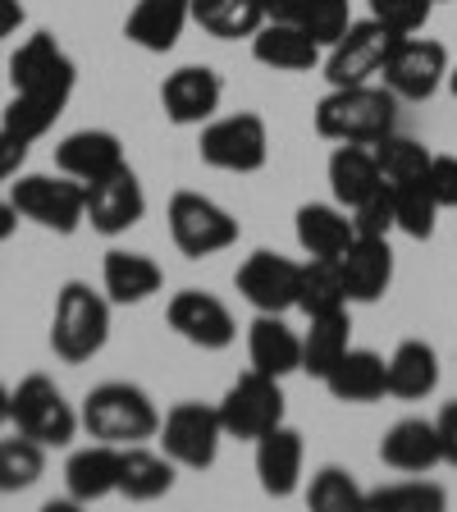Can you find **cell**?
Here are the masks:
<instances>
[{
	"label": "cell",
	"instance_id": "cell-44",
	"mask_svg": "<svg viewBox=\"0 0 457 512\" xmlns=\"http://www.w3.org/2000/svg\"><path fill=\"white\" fill-rule=\"evenodd\" d=\"M28 147H32V142L14 138L10 128H0V183H10V179H19V170H23V160H28Z\"/></svg>",
	"mask_w": 457,
	"mask_h": 512
},
{
	"label": "cell",
	"instance_id": "cell-34",
	"mask_svg": "<svg viewBox=\"0 0 457 512\" xmlns=\"http://www.w3.org/2000/svg\"><path fill=\"white\" fill-rule=\"evenodd\" d=\"M394 192V224L398 234L407 238H435V224H439V211L444 206L435 202V192H430L426 174L421 179H407V183H389Z\"/></svg>",
	"mask_w": 457,
	"mask_h": 512
},
{
	"label": "cell",
	"instance_id": "cell-4",
	"mask_svg": "<svg viewBox=\"0 0 457 512\" xmlns=\"http://www.w3.org/2000/svg\"><path fill=\"white\" fill-rule=\"evenodd\" d=\"M10 426L46 448H64L74 444L83 421H78L74 403L64 398V389L51 375H23L10 389Z\"/></svg>",
	"mask_w": 457,
	"mask_h": 512
},
{
	"label": "cell",
	"instance_id": "cell-9",
	"mask_svg": "<svg viewBox=\"0 0 457 512\" xmlns=\"http://www.w3.org/2000/svg\"><path fill=\"white\" fill-rule=\"evenodd\" d=\"M448 46L435 42V37H398V46L384 60L380 83L398 96V101H430L439 87L448 83Z\"/></svg>",
	"mask_w": 457,
	"mask_h": 512
},
{
	"label": "cell",
	"instance_id": "cell-2",
	"mask_svg": "<svg viewBox=\"0 0 457 512\" xmlns=\"http://www.w3.org/2000/svg\"><path fill=\"white\" fill-rule=\"evenodd\" d=\"M78 421L92 439H106V444H142V439H156L160 430V412L151 403V394L142 384L128 380H106L87 389L83 407H78Z\"/></svg>",
	"mask_w": 457,
	"mask_h": 512
},
{
	"label": "cell",
	"instance_id": "cell-45",
	"mask_svg": "<svg viewBox=\"0 0 457 512\" xmlns=\"http://www.w3.org/2000/svg\"><path fill=\"white\" fill-rule=\"evenodd\" d=\"M439 448H444V467H457V403H444L435 416Z\"/></svg>",
	"mask_w": 457,
	"mask_h": 512
},
{
	"label": "cell",
	"instance_id": "cell-23",
	"mask_svg": "<svg viewBox=\"0 0 457 512\" xmlns=\"http://www.w3.org/2000/svg\"><path fill=\"white\" fill-rule=\"evenodd\" d=\"M188 23H192V0H138L124 23V37L147 55H165L179 46Z\"/></svg>",
	"mask_w": 457,
	"mask_h": 512
},
{
	"label": "cell",
	"instance_id": "cell-8",
	"mask_svg": "<svg viewBox=\"0 0 457 512\" xmlns=\"http://www.w3.org/2000/svg\"><path fill=\"white\" fill-rule=\"evenodd\" d=\"M170 238L188 261L215 256L238 243V220L206 192H174L170 197Z\"/></svg>",
	"mask_w": 457,
	"mask_h": 512
},
{
	"label": "cell",
	"instance_id": "cell-11",
	"mask_svg": "<svg viewBox=\"0 0 457 512\" xmlns=\"http://www.w3.org/2000/svg\"><path fill=\"white\" fill-rule=\"evenodd\" d=\"M398 46V32H389L384 23L362 19L343 32L339 42L325 55V78L330 87H357V83H375L384 74V60Z\"/></svg>",
	"mask_w": 457,
	"mask_h": 512
},
{
	"label": "cell",
	"instance_id": "cell-50",
	"mask_svg": "<svg viewBox=\"0 0 457 512\" xmlns=\"http://www.w3.org/2000/svg\"><path fill=\"white\" fill-rule=\"evenodd\" d=\"M448 87H453V96H457V64L448 69Z\"/></svg>",
	"mask_w": 457,
	"mask_h": 512
},
{
	"label": "cell",
	"instance_id": "cell-25",
	"mask_svg": "<svg viewBox=\"0 0 457 512\" xmlns=\"http://www.w3.org/2000/svg\"><path fill=\"white\" fill-rule=\"evenodd\" d=\"M64 490L74 503H96L106 494H119V444L96 439L87 448H74L64 462Z\"/></svg>",
	"mask_w": 457,
	"mask_h": 512
},
{
	"label": "cell",
	"instance_id": "cell-26",
	"mask_svg": "<svg viewBox=\"0 0 457 512\" xmlns=\"http://www.w3.org/2000/svg\"><path fill=\"white\" fill-rule=\"evenodd\" d=\"M160 284H165V270H160L147 252H124V247H115V252H106V261H101V288H106V298L115 302V307H138V302L156 298Z\"/></svg>",
	"mask_w": 457,
	"mask_h": 512
},
{
	"label": "cell",
	"instance_id": "cell-35",
	"mask_svg": "<svg viewBox=\"0 0 457 512\" xmlns=\"http://www.w3.org/2000/svg\"><path fill=\"white\" fill-rule=\"evenodd\" d=\"M46 476V444L19 435L0 439V494H23Z\"/></svg>",
	"mask_w": 457,
	"mask_h": 512
},
{
	"label": "cell",
	"instance_id": "cell-12",
	"mask_svg": "<svg viewBox=\"0 0 457 512\" xmlns=\"http://www.w3.org/2000/svg\"><path fill=\"white\" fill-rule=\"evenodd\" d=\"M10 83L14 92H32V96H55L69 106L78 83L74 60L64 55V46L55 42L51 32H32L28 42L10 55Z\"/></svg>",
	"mask_w": 457,
	"mask_h": 512
},
{
	"label": "cell",
	"instance_id": "cell-38",
	"mask_svg": "<svg viewBox=\"0 0 457 512\" xmlns=\"http://www.w3.org/2000/svg\"><path fill=\"white\" fill-rule=\"evenodd\" d=\"M307 503L316 512H348L357 503H366V490L357 485V476L343 467H320L311 476V490H307Z\"/></svg>",
	"mask_w": 457,
	"mask_h": 512
},
{
	"label": "cell",
	"instance_id": "cell-15",
	"mask_svg": "<svg viewBox=\"0 0 457 512\" xmlns=\"http://www.w3.org/2000/svg\"><path fill=\"white\" fill-rule=\"evenodd\" d=\"M224 101V83L215 69L206 64H183L174 69L165 83H160V106H165V119L179 128H202L215 119Z\"/></svg>",
	"mask_w": 457,
	"mask_h": 512
},
{
	"label": "cell",
	"instance_id": "cell-5",
	"mask_svg": "<svg viewBox=\"0 0 457 512\" xmlns=\"http://www.w3.org/2000/svg\"><path fill=\"white\" fill-rule=\"evenodd\" d=\"M10 202L19 206L23 220L60 238L78 234L87 224V183L69 179V174H19L10 183Z\"/></svg>",
	"mask_w": 457,
	"mask_h": 512
},
{
	"label": "cell",
	"instance_id": "cell-36",
	"mask_svg": "<svg viewBox=\"0 0 457 512\" xmlns=\"http://www.w3.org/2000/svg\"><path fill=\"white\" fill-rule=\"evenodd\" d=\"M60 115H64V101H55V96L14 92L10 106H5V119H0V128H10L14 138H23V142H37V138H46V133H51Z\"/></svg>",
	"mask_w": 457,
	"mask_h": 512
},
{
	"label": "cell",
	"instance_id": "cell-27",
	"mask_svg": "<svg viewBox=\"0 0 457 512\" xmlns=\"http://www.w3.org/2000/svg\"><path fill=\"white\" fill-rule=\"evenodd\" d=\"M384 188V174H380V160H375L371 142H339L330 156V192L339 206H362L366 197Z\"/></svg>",
	"mask_w": 457,
	"mask_h": 512
},
{
	"label": "cell",
	"instance_id": "cell-19",
	"mask_svg": "<svg viewBox=\"0 0 457 512\" xmlns=\"http://www.w3.org/2000/svg\"><path fill=\"white\" fill-rule=\"evenodd\" d=\"M302 462H307L302 435L293 426H284V421L256 439V480H261V490H266L270 499H288V494L298 490Z\"/></svg>",
	"mask_w": 457,
	"mask_h": 512
},
{
	"label": "cell",
	"instance_id": "cell-37",
	"mask_svg": "<svg viewBox=\"0 0 457 512\" xmlns=\"http://www.w3.org/2000/svg\"><path fill=\"white\" fill-rule=\"evenodd\" d=\"M375 147V160H380V174L384 183H407V179H421L430 170V156L435 151L421 147L416 138H403V133H384Z\"/></svg>",
	"mask_w": 457,
	"mask_h": 512
},
{
	"label": "cell",
	"instance_id": "cell-21",
	"mask_svg": "<svg viewBox=\"0 0 457 512\" xmlns=\"http://www.w3.org/2000/svg\"><path fill=\"white\" fill-rule=\"evenodd\" d=\"M320 384L330 389L334 403H380L389 394V357H380L371 348H348Z\"/></svg>",
	"mask_w": 457,
	"mask_h": 512
},
{
	"label": "cell",
	"instance_id": "cell-10",
	"mask_svg": "<svg viewBox=\"0 0 457 512\" xmlns=\"http://www.w3.org/2000/svg\"><path fill=\"white\" fill-rule=\"evenodd\" d=\"M220 421L229 439H261L266 430H275L284 421V389H279L275 375L247 371L238 375L220 398Z\"/></svg>",
	"mask_w": 457,
	"mask_h": 512
},
{
	"label": "cell",
	"instance_id": "cell-33",
	"mask_svg": "<svg viewBox=\"0 0 457 512\" xmlns=\"http://www.w3.org/2000/svg\"><path fill=\"white\" fill-rule=\"evenodd\" d=\"M348 307V284H343L339 256H311L302 261V279H298V311L302 316H325V311H343Z\"/></svg>",
	"mask_w": 457,
	"mask_h": 512
},
{
	"label": "cell",
	"instance_id": "cell-40",
	"mask_svg": "<svg viewBox=\"0 0 457 512\" xmlns=\"http://www.w3.org/2000/svg\"><path fill=\"white\" fill-rule=\"evenodd\" d=\"M302 28L311 32V42L320 46V51H330L334 42H339L343 32L352 28V14H348V0H311L307 10H302Z\"/></svg>",
	"mask_w": 457,
	"mask_h": 512
},
{
	"label": "cell",
	"instance_id": "cell-46",
	"mask_svg": "<svg viewBox=\"0 0 457 512\" xmlns=\"http://www.w3.org/2000/svg\"><path fill=\"white\" fill-rule=\"evenodd\" d=\"M307 5L311 0H266V14L270 19H284V23H298Z\"/></svg>",
	"mask_w": 457,
	"mask_h": 512
},
{
	"label": "cell",
	"instance_id": "cell-18",
	"mask_svg": "<svg viewBox=\"0 0 457 512\" xmlns=\"http://www.w3.org/2000/svg\"><path fill=\"white\" fill-rule=\"evenodd\" d=\"M380 462L398 476H426V471L444 467V448H439V430L426 416H403L384 430L380 439Z\"/></svg>",
	"mask_w": 457,
	"mask_h": 512
},
{
	"label": "cell",
	"instance_id": "cell-48",
	"mask_svg": "<svg viewBox=\"0 0 457 512\" xmlns=\"http://www.w3.org/2000/svg\"><path fill=\"white\" fill-rule=\"evenodd\" d=\"M19 220H23V215H19V206H14L10 197H5V202H0V243H10V238H14V229H19Z\"/></svg>",
	"mask_w": 457,
	"mask_h": 512
},
{
	"label": "cell",
	"instance_id": "cell-20",
	"mask_svg": "<svg viewBox=\"0 0 457 512\" xmlns=\"http://www.w3.org/2000/svg\"><path fill=\"white\" fill-rule=\"evenodd\" d=\"M339 270L348 284V302H380L394 284V247H389V238L357 234L348 252L339 256Z\"/></svg>",
	"mask_w": 457,
	"mask_h": 512
},
{
	"label": "cell",
	"instance_id": "cell-49",
	"mask_svg": "<svg viewBox=\"0 0 457 512\" xmlns=\"http://www.w3.org/2000/svg\"><path fill=\"white\" fill-rule=\"evenodd\" d=\"M10 426V389H5V384H0V430Z\"/></svg>",
	"mask_w": 457,
	"mask_h": 512
},
{
	"label": "cell",
	"instance_id": "cell-28",
	"mask_svg": "<svg viewBox=\"0 0 457 512\" xmlns=\"http://www.w3.org/2000/svg\"><path fill=\"white\" fill-rule=\"evenodd\" d=\"M439 389V352L426 339H403L389 352V394L403 403H421Z\"/></svg>",
	"mask_w": 457,
	"mask_h": 512
},
{
	"label": "cell",
	"instance_id": "cell-24",
	"mask_svg": "<svg viewBox=\"0 0 457 512\" xmlns=\"http://www.w3.org/2000/svg\"><path fill=\"white\" fill-rule=\"evenodd\" d=\"M252 55L256 64L279 69V74H307L320 64V46L311 42V32L302 23H284V19H266L252 32Z\"/></svg>",
	"mask_w": 457,
	"mask_h": 512
},
{
	"label": "cell",
	"instance_id": "cell-43",
	"mask_svg": "<svg viewBox=\"0 0 457 512\" xmlns=\"http://www.w3.org/2000/svg\"><path fill=\"white\" fill-rule=\"evenodd\" d=\"M426 183L444 211H457V156L435 151V156H430V170H426Z\"/></svg>",
	"mask_w": 457,
	"mask_h": 512
},
{
	"label": "cell",
	"instance_id": "cell-30",
	"mask_svg": "<svg viewBox=\"0 0 457 512\" xmlns=\"http://www.w3.org/2000/svg\"><path fill=\"white\" fill-rule=\"evenodd\" d=\"M174 458L156 453V448H142V444H124L119 448V494L124 499H138L151 503L160 494L174 490Z\"/></svg>",
	"mask_w": 457,
	"mask_h": 512
},
{
	"label": "cell",
	"instance_id": "cell-32",
	"mask_svg": "<svg viewBox=\"0 0 457 512\" xmlns=\"http://www.w3.org/2000/svg\"><path fill=\"white\" fill-rule=\"evenodd\" d=\"M266 19V0H192V23L220 42H238V37L252 42V32Z\"/></svg>",
	"mask_w": 457,
	"mask_h": 512
},
{
	"label": "cell",
	"instance_id": "cell-1",
	"mask_svg": "<svg viewBox=\"0 0 457 512\" xmlns=\"http://www.w3.org/2000/svg\"><path fill=\"white\" fill-rule=\"evenodd\" d=\"M398 96L384 83H357V87H330L316 106V133L325 142H380L394 133Z\"/></svg>",
	"mask_w": 457,
	"mask_h": 512
},
{
	"label": "cell",
	"instance_id": "cell-6",
	"mask_svg": "<svg viewBox=\"0 0 457 512\" xmlns=\"http://www.w3.org/2000/svg\"><path fill=\"white\" fill-rule=\"evenodd\" d=\"M197 156L202 165L220 174H256L266 170L270 160V128L256 110H238V115H224L202 124V142H197Z\"/></svg>",
	"mask_w": 457,
	"mask_h": 512
},
{
	"label": "cell",
	"instance_id": "cell-42",
	"mask_svg": "<svg viewBox=\"0 0 457 512\" xmlns=\"http://www.w3.org/2000/svg\"><path fill=\"white\" fill-rule=\"evenodd\" d=\"M352 229L366 238H389L398 229L394 224V192H389V183H384L375 197H366L362 206H352Z\"/></svg>",
	"mask_w": 457,
	"mask_h": 512
},
{
	"label": "cell",
	"instance_id": "cell-29",
	"mask_svg": "<svg viewBox=\"0 0 457 512\" xmlns=\"http://www.w3.org/2000/svg\"><path fill=\"white\" fill-rule=\"evenodd\" d=\"M357 238L352 211L339 202H307L298 206V247L307 256H343Z\"/></svg>",
	"mask_w": 457,
	"mask_h": 512
},
{
	"label": "cell",
	"instance_id": "cell-17",
	"mask_svg": "<svg viewBox=\"0 0 457 512\" xmlns=\"http://www.w3.org/2000/svg\"><path fill=\"white\" fill-rule=\"evenodd\" d=\"M124 142L110 128H78L55 147V170L78 183H101L115 170H124Z\"/></svg>",
	"mask_w": 457,
	"mask_h": 512
},
{
	"label": "cell",
	"instance_id": "cell-16",
	"mask_svg": "<svg viewBox=\"0 0 457 512\" xmlns=\"http://www.w3.org/2000/svg\"><path fill=\"white\" fill-rule=\"evenodd\" d=\"M142 215H147V192L128 165L101 183H87V224L101 238L128 234L133 224H142Z\"/></svg>",
	"mask_w": 457,
	"mask_h": 512
},
{
	"label": "cell",
	"instance_id": "cell-13",
	"mask_svg": "<svg viewBox=\"0 0 457 512\" xmlns=\"http://www.w3.org/2000/svg\"><path fill=\"white\" fill-rule=\"evenodd\" d=\"M165 320H170V330L183 343H192L202 352H224L238 339L234 311L224 307L215 293H202V288H179L170 298V307H165Z\"/></svg>",
	"mask_w": 457,
	"mask_h": 512
},
{
	"label": "cell",
	"instance_id": "cell-39",
	"mask_svg": "<svg viewBox=\"0 0 457 512\" xmlns=\"http://www.w3.org/2000/svg\"><path fill=\"white\" fill-rule=\"evenodd\" d=\"M366 503H380V508H426V512H439L448 503V494L439 485L421 476H407L398 485H380L375 494H366Z\"/></svg>",
	"mask_w": 457,
	"mask_h": 512
},
{
	"label": "cell",
	"instance_id": "cell-31",
	"mask_svg": "<svg viewBox=\"0 0 457 512\" xmlns=\"http://www.w3.org/2000/svg\"><path fill=\"white\" fill-rule=\"evenodd\" d=\"M352 348V320H348V307L343 311H325V316H311L307 334H302V371L311 380H325L334 371L343 352Z\"/></svg>",
	"mask_w": 457,
	"mask_h": 512
},
{
	"label": "cell",
	"instance_id": "cell-41",
	"mask_svg": "<svg viewBox=\"0 0 457 512\" xmlns=\"http://www.w3.org/2000/svg\"><path fill=\"white\" fill-rule=\"evenodd\" d=\"M430 10H435V0H371V19L398 32V37H412V32L426 28Z\"/></svg>",
	"mask_w": 457,
	"mask_h": 512
},
{
	"label": "cell",
	"instance_id": "cell-14",
	"mask_svg": "<svg viewBox=\"0 0 457 512\" xmlns=\"http://www.w3.org/2000/svg\"><path fill=\"white\" fill-rule=\"evenodd\" d=\"M298 279H302V261L293 256H279V252H252L238 266L234 288L243 293V302L252 311H284L298 307Z\"/></svg>",
	"mask_w": 457,
	"mask_h": 512
},
{
	"label": "cell",
	"instance_id": "cell-47",
	"mask_svg": "<svg viewBox=\"0 0 457 512\" xmlns=\"http://www.w3.org/2000/svg\"><path fill=\"white\" fill-rule=\"evenodd\" d=\"M19 23H23V5H19V0H0V37L19 32Z\"/></svg>",
	"mask_w": 457,
	"mask_h": 512
},
{
	"label": "cell",
	"instance_id": "cell-7",
	"mask_svg": "<svg viewBox=\"0 0 457 512\" xmlns=\"http://www.w3.org/2000/svg\"><path fill=\"white\" fill-rule=\"evenodd\" d=\"M160 453L174 458V467H188V471H206L215 467L220 458V444L224 435V421H220V407H206V403H174L170 412L160 416Z\"/></svg>",
	"mask_w": 457,
	"mask_h": 512
},
{
	"label": "cell",
	"instance_id": "cell-22",
	"mask_svg": "<svg viewBox=\"0 0 457 512\" xmlns=\"http://www.w3.org/2000/svg\"><path fill=\"white\" fill-rule=\"evenodd\" d=\"M247 357H252V371L284 380L302 371V334L275 311H256L252 330H247Z\"/></svg>",
	"mask_w": 457,
	"mask_h": 512
},
{
	"label": "cell",
	"instance_id": "cell-3",
	"mask_svg": "<svg viewBox=\"0 0 457 512\" xmlns=\"http://www.w3.org/2000/svg\"><path fill=\"white\" fill-rule=\"evenodd\" d=\"M110 307L106 288L96 293L83 279H69V284L55 293V316H51V352L60 362L78 366L92 362L96 352L106 348L110 339Z\"/></svg>",
	"mask_w": 457,
	"mask_h": 512
}]
</instances>
